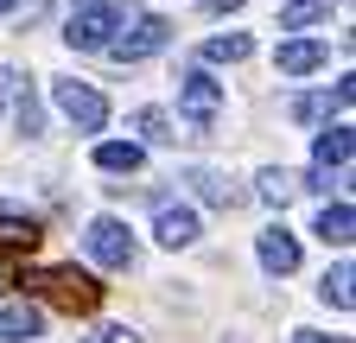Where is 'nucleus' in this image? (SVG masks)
Returning a JSON list of instances; mask_svg holds the SVG:
<instances>
[{
	"instance_id": "f257e3e1",
	"label": "nucleus",
	"mask_w": 356,
	"mask_h": 343,
	"mask_svg": "<svg viewBox=\"0 0 356 343\" xmlns=\"http://www.w3.org/2000/svg\"><path fill=\"white\" fill-rule=\"evenodd\" d=\"M121 26H127V7H121V0H83V7H70V19H64V45H76V51H108Z\"/></svg>"
},
{
	"instance_id": "f03ea898",
	"label": "nucleus",
	"mask_w": 356,
	"mask_h": 343,
	"mask_svg": "<svg viewBox=\"0 0 356 343\" xmlns=\"http://www.w3.org/2000/svg\"><path fill=\"white\" fill-rule=\"evenodd\" d=\"M51 102H58V115L76 127V134H102V127H108L102 90H89V83H76V76H58V83H51Z\"/></svg>"
},
{
	"instance_id": "7ed1b4c3",
	"label": "nucleus",
	"mask_w": 356,
	"mask_h": 343,
	"mask_svg": "<svg viewBox=\"0 0 356 343\" xmlns=\"http://www.w3.org/2000/svg\"><path fill=\"white\" fill-rule=\"evenodd\" d=\"M165 45H172V26H165L159 13H127V26L115 32L108 58H121V64H140V58H153V51H165Z\"/></svg>"
},
{
	"instance_id": "20e7f679",
	"label": "nucleus",
	"mask_w": 356,
	"mask_h": 343,
	"mask_svg": "<svg viewBox=\"0 0 356 343\" xmlns=\"http://www.w3.org/2000/svg\"><path fill=\"white\" fill-rule=\"evenodd\" d=\"M178 108L191 115V134H204V127L216 121V108H222V83L210 70H185L178 76Z\"/></svg>"
},
{
	"instance_id": "39448f33",
	"label": "nucleus",
	"mask_w": 356,
	"mask_h": 343,
	"mask_svg": "<svg viewBox=\"0 0 356 343\" xmlns=\"http://www.w3.org/2000/svg\"><path fill=\"white\" fill-rule=\"evenodd\" d=\"M83 248H89V261H102V267H134V235H127L121 217H96L89 235H83Z\"/></svg>"
},
{
	"instance_id": "423d86ee",
	"label": "nucleus",
	"mask_w": 356,
	"mask_h": 343,
	"mask_svg": "<svg viewBox=\"0 0 356 343\" xmlns=\"http://www.w3.org/2000/svg\"><path fill=\"white\" fill-rule=\"evenodd\" d=\"M32 286H44L58 299V306H70V312H96V299H102V286L89 280V274H76V267H58V274H38Z\"/></svg>"
},
{
	"instance_id": "0eeeda50",
	"label": "nucleus",
	"mask_w": 356,
	"mask_h": 343,
	"mask_svg": "<svg viewBox=\"0 0 356 343\" xmlns=\"http://www.w3.org/2000/svg\"><path fill=\"white\" fill-rule=\"evenodd\" d=\"M153 235H159V248H191V242L204 235V223H197V210H191V203H159Z\"/></svg>"
},
{
	"instance_id": "6e6552de",
	"label": "nucleus",
	"mask_w": 356,
	"mask_h": 343,
	"mask_svg": "<svg viewBox=\"0 0 356 343\" xmlns=\"http://www.w3.org/2000/svg\"><path fill=\"white\" fill-rule=\"evenodd\" d=\"M312 159H318V172H350V159H356V134H350V121L325 127V134L312 140Z\"/></svg>"
},
{
	"instance_id": "1a4fd4ad",
	"label": "nucleus",
	"mask_w": 356,
	"mask_h": 343,
	"mask_svg": "<svg viewBox=\"0 0 356 343\" xmlns=\"http://www.w3.org/2000/svg\"><path fill=\"white\" fill-rule=\"evenodd\" d=\"M254 254H261V267H267V274H280V280H286V274L299 267V242H293L286 229H261Z\"/></svg>"
},
{
	"instance_id": "9d476101",
	"label": "nucleus",
	"mask_w": 356,
	"mask_h": 343,
	"mask_svg": "<svg viewBox=\"0 0 356 343\" xmlns=\"http://www.w3.org/2000/svg\"><path fill=\"white\" fill-rule=\"evenodd\" d=\"M325 58H331V51H325V38H286L274 64H280L286 76H312V70H325Z\"/></svg>"
},
{
	"instance_id": "9b49d317",
	"label": "nucleus",
	"mask_w": 356,
	"mask_h": 343,
	"mask_svg": "<svg viewBox=\"0 0 356 343\" xmlns=\"http://www.w3.org/2000/svg\"><path fill=\"white\" fill-rule=\"evenodd\" d=\"M0 83H7V90H13V121H19V134L32 140L38 127H44V108H38V96H32V83H19V70H7Z\"/></svg>"
},
{
	"instance_id": "f8f14e48",
	"label": "nucleus",
	"mask_w": 356,
	"mask_h": 343,
	"mask_svg": "<svg viewBox=\"0 0 356 343\" xmlns=\"http://www.w3.org/2000/svg\"><path fill=\"white\" fill-rule=\"evenodd\" d=\"M38 331H44V312L32 306V299L0 306V337H7V343H26V337H38Z\"/></svg>"
},
{
	"instance_id": "ddd939ff",
	"label": "nucleus",
	"mask_w": 356,
	"mask_h": 343,
	"mask_svg": "<svg viewBox=\"0 0 356 343\" xmlns=\"http://www.w3.org/2000/svg\"><path fill=\"white\" fill-rule=\"evenodd\" d=\"M318 242H331V248H350V242H356V210H350L343 197L318 210Z\"/></svg>"
},
{
	"instance_id": "4468645a",
	"label": "nucleus",
	"mask_w": 356,
	"mask_h": 343,
	"mask_svg": "<svg viewBox=\"0 0 356 343\" xmlns=\"http://www.w3.org/2000/svg\"><path fill=\"white\" fill-rule=\"evenodd\" d=\"M299 191H305V185L293 178V172H280V165H267L261 178H254V197H261V203H274V210H286Z\"/></svg>"
},
{
	"instance_id": "2eb2a0df",
	"label": "nucleus",
	"mask_w": 356,
	"mask_h": 343,
	"mask_svg": "<svg viewBox=\"0 0 356 343\" xmlns=\"http://www.w3.org/2000/svg\"><path fill=\"white\" fill-rule=\"evenodd\" d=\"M191 185H197V197H204V203H216V210H236V203H242V191L222 178L216 165H197V172H191Z\"/></svg>"
},
{
	"instance_id": "dca6fc26",
	"label": "nucleus",
	"mask_w": 356,
	"mask_h": 343,
	"mask_svg": "<svg viewBox=\"0 0 356 343\" xmlns=\"http://www.w3.org/2000/svg\"><path fill=\"white\" fill-rule=\"evenodd\" d=\"M134 127H140V134H147L153 147L185 140V127H178V115H172V108H140V115H134Z\"/></svg>"
},
{
	"instance_id": "f3484780",
	"label": "nucleus",
	"mask_w": 356,
	"mask_h": 343,
	"mask_svg": "<svg viewBox=\"0 0 356 343\" xmlns=\"http://www.w3.org/2000/svg\"><path fill=\"white\" fill-rule=\"evenodd\" d=\"M140 159H147L140 140H102V147H96V165H102V172H140Z\"/></svg>"
},
{
	"instance_id": "a211bd4d",
	"label": "nucleus",
	"mask_w": 356,
	"mask_h": 343,
	"mask_svg": "<svg viewBox=\"0 0 356 343\" xmlns=\"http://www.w3.org/2000/svg\"><path fill=\"white\" fill-rule=\"evenodd\" d=\"M331 19V0H293L280 7V32H305V26H325Z\"/></svg>"
},
{
	"instance_id": "6ab92c4d",
	"label": "nucleus",
	"mask_w": 356,
	"mask_h": 343,
	"mask_svg": "<svg viewBox=\"0 0 356 343\" xmlns=\"http://www.w3.org/2000/svg\"><path fill=\"white\" fill-rule=\"evenodd\" d=\"M248 51H254V38H248V32H216L210 45H204V58H210V64H242Z\"/></svg>"
},
{
	"instance_id": "aec40b11",
	"label": "nucleus",
	"mask_w": 356,
	"mask_h": 343,
	"mask_svg": "<svg viewBox=\"0 0 356 343\" xmlns=\"http://www.w3.org/2000/svg\"><path fill=\"white\" fill-rule=\"evenodd\" d=\"M350 286H356V267H350V261H337V267L325 274V286H318V292H325V306H337V312H350V299H356Z\"/></svg>"
},
{
	"instance_id": "412c9836",
	"label": "nucleus",
	"mask_w": 356,
	"mask_h": 343,
	"mask_svg": "<svg viewBox=\"0 0 356 343\" xmlns=\"http://www.w3.org/2000/svg\"><path fill=\"white\" fill-rule=\"evenodd\" d=\"M32 242H38L32 217H0V248H32Z\"/></svg>"
},
{
	"instance_id": "4be33fe9",
	"label": "nucleus",
	"mask_w": 356,
	"mask_h": 343,
	"mask_svg": "<svg viewBox=\"0 0 356 343\" xmlns=\"http://www.w3.org/2000/svg\"><path fill=\"white\" fill-rule=\"evenodd\" d=\"M325 108H331V96H299V102H293L299 121H325Z\"/></svg>"
},
{
	"instance_id": "5701e85b",
	"label": "nucleus",
	"mask_w": 356,
	"mask_h": 343,
	"mask_svg": "<svg viewBox=\"0 0 356 343\" xmlns=\"http://www.w3.org/2000/svg\"><path fill=\"white\" fill-rule=\"evenodd\" d=\"M96 343H140V331H134V324H102Z\"/></svg>"
},
{
	"instance_id": "b1692460",
	"label": "nucleus",
	"mask_w": 356,
	"mask_h": 343,
	"mask_svg": "<svg viewBox=\"0 0 356 343\" xmlns=\"http://www.w3.org/2000/svg\"><path fill=\"white\" fill-rule=\"evenodd\" d=\"M204 7H210V13H236L242 0H204Z\"/></svg>"
},
{
	"instance_id": "393cba45",
	"label": "nucleus",
	"mask_w": 356,
	"mask_h": 343,
	"mask_svg": "<svg viewBox=\"0 0 356 343\" xmlns=\"http://www.w3.org/2000/svg\"><path fill=\"white\" fill-rule=\"evenodd\" d=\"M293 343H331V337H318V331H293Z\"/></svg>"
},
{
	"instance_id": "a878e982",
	"label": "nucleus",
	"mask_w": 356,
	"mask_h": 343,
	"mask_svg": "<svg viewBox=\"0 0 356 343\" xmlns=\"http://www.w3.org/2000/svg\"><path fill=\"white\" fill-rule=\"evenodd\" d=\"M13 7H19V0H0V13H13Z\"/></svg>"
}]
</instances>
